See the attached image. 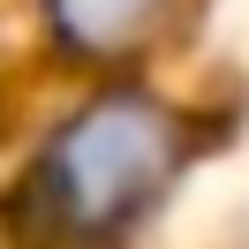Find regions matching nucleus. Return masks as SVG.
<instances>
[{
	"label": "nucleus",
	"mask_w": 249,
	"mask_h": 249,
	"mask_svg": "<svg viewBox=\"0 0 249 249\" xmlns=\"http://www.w3.org/2000/svg\"><path fill=\"white\" fill-rule=\"evenodd\" d=\"M181 166L189 121L159 91L113 83L31 151L8 196V227L23 249H121L166 204Z\"/></svg>",
	"instance_id": "nucleus-1"
},
{
	"label": "nucleus",
	"mask_w": 249,
	"mask_h": 249,
	"mask_svg": "<svg viewBox=\"0 0 249 249\" xmlns=\"http://www.w3.org/2000/svg\"><path fill=\"white\" fill-rule=\"evenodd\" d=\"M181 0H38L46 38L83 68H121L174 23Z\"/></svg>",
	"instance_id": "nucleus-2"
}]
</instances>
